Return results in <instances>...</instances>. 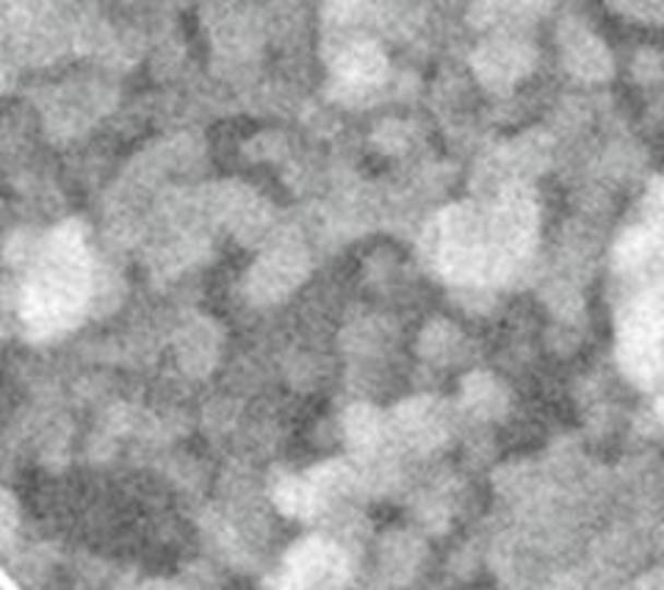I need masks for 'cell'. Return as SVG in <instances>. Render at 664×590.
Segmentation results:
<instances>
[{"mask_svg":"<svg viewBox=\"0 0 664 590\" xmlns=\"http://www.w3.org/2000/svg\"><path fill=\"white\" fill-rule=\"evenodd\" d=\"M86 274L81 267V239L75 231H61L54 241L48 269L36 274L34 288L28 292L31 322L42 328L61 324L81 305Z\"/></svg>","mask_w":664,"mask_h":590,"instance_id":"obj_1","label":"cell"},{"mask_svg":"<svg viewBox=\"0 0 664 590\" xmlns=\"http://www.w3.org/2000/svg\"><path fill=\"white\" fill-rule=\"evenodd\" d=\"M335 568H341L339 552L332 546H321V543H303L290 552L288 557V571L294 588H308L321 582H335Z\"/></svg>","mask_w":664,"mask_h":590,"instance_id":"obj_2","label":"cell"},{"mask_svg":"<svg viewBox=\"0 0 664 590\" xmlns=\"http://www.w3.org/2000/svg\"><path fill=\"white\" fill-rule=\"evenodd\" d=\"M277 505H280V510H283V514L310 516L316 510V505H319V494H316L313 485L290 480V483L280 485Z\"/></svg>","mask_w":664,"mask_h":590,"instance_id":"obj_3","label":"cell"},{"mask_svg":"<svg viewBox=\"0 0 664 590\" xmlns=\"http://www.w3.org/2000/svg\"><path fill=\"white\" fill-rule=\"evenodd\" d=\"M382 67H386V61H382L380 50L374 45H357L355 50L346 54L341 70H344L346 78H355V81H371V78L380 75Z\"/></svg>","mask_w":664,"mask_h":590,"instance_id":"obj_4","label":"cell"}]
</instances>
